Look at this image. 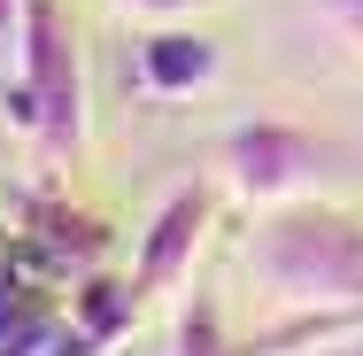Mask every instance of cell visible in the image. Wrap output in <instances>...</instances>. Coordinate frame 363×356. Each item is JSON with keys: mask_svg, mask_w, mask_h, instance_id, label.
Masks as SVG:
<instances>
[{"mask_svg": "<svg viewBox=\"0 0 363 356\" xmlns=\"http://www.w3.org/2000/svg\"><path fill=\"white\" fill-rule=\"evenodd\" d=\"M209 77H217V39H201V31H178V23H162V31L140 47V85H147V93H162V101H178V93H201Z\"/></svg>", "mask_w": 363, "mask_h": 356, "instance_id": "obj_6", "label": "cell"}, {"mask_svg": "<svg viewBox=\"0 0 363 356\" xmlns=\"http://www.w3.org/2000/svg\"><path fill=\"white\" fill-rule=\"evenodd\" d=\"M317 23H325V31L363 63V0H317Z\"/></svg>", "mask_w": 363, "mask_h": 356, "instance_id": "obj_8", "label": "cell"}, {"mask_svg": "<svg viewBox=\"0 0 363 356\" xmlns=\"http://www.w3.org/2000/svg\"><path fill=\"white\" fill-rule=\"evenodd\" d=\"M124 16H147V23H178V16H194L201 0H116Z\"/></svg>", "mask_w": 363, "mask_h": 356, "instance_id": "obj_9", "label": "cell"}, {"mask_svg": "<svg viewBox=\"0 0 363 356\" xmlns=\"http://www.w3.org/2000/svg\"><path fill=\"white\" fill-rule=\"evenodd\" d=\"M348 356H363V349H348Z\"/></svg>", "mask_w": 363, "mask_h": 356, "instance_id": "obj_11", "label": "cell"}, {"mask_svg": "<svg viewBox=\"0 0 363 356\" xmlns=\"http://www.w3.org/2000/svg\"><path fill=\"white\" fill-rule=\"evenodd\" d=\"M209 225H217V194L209 186H178L162 210L147 217L140 232V294H170L178 279H194V256H201V240H209Z\"/></svg>", "mask_w": 363, "mask_h": 356, "instance_id": "obj_4", "label": "cell"}, {"mask_svg": "<svg viewBox=\"0 0 363 356\" xmlns=\"http://www.w3.org/2000/svg\"><path fill=\"white\" fill-rule=\"evenodd\" d=\"M55 325H62L55 294H39L23 271L0 264V356H55V341H62Z\"/></svg>", "mask_w": 363, "mask_h": 356, "instance_id": "obj_7", "label": "cell"}, {"mask_svg": "<svg viewBox=\"0 0 363 356\" xmlns=\"http://www.w3.org/2000/svg\"><path fill=\"white\" fill-rule=\"evenodd\" d=\"M247 279L301 318H363V225L325 202H286L255 225Z\"/></svg>", "mask_w": 363, "mask_h": 356, "instance_id": "obj_1", "label": "cell"}, {"mask_svg": "<svg viewBox=\"0 0 363 356\" xmlns=\"http://www.w3.org/2000/svg\"><path fill=\"white\" fill-rule=\"evenodd\" d=\"M140 279H93L70 294V318H77V333L62 325V341H55V356H101V349H116L124 333H132V318H140Z\"/></svg>", "mask_w": 363, "mask_h": 356, "instance_id": "obj_5", "label": "cell"}, {"mask_svg": "<svg viewBox=\"0 0 363 356\" xmlns=\"http://www.w3.org/2000/svg\"><path fill=\"white\" fill-rule=\"evenodd\" d=\"M16 132H31L39 155L70 163L85 140V63L62 0H23V39H16V77L0 85Z\"/></svg>", "mask_w": 363, "mask_h": 356, "instance_id": "obj_2", "label": "cell"}, {"mask_svg": "<svg viewBox=\"0 0 363 356\" xmlns=\"http://www.w3.org/2000/svg\"><path fill=\"white\" fill-rule=\"evenodd\" d=\"M16 39H23V0H0V55L16 63Z\"/></svg>", "mask_w": 363, "mask_h": 356, "instance_id": "obj_10", "label": "cell"}, {"mask_svg": "<svg viewBox=\"0 0 363 356\" xmlns=\"http://www.w3.org/2000/svg\"><path fill=\"white\" fill-rule=\"evenodd\" d=\"M325 171H333V147L317 132H301V124H286V117H255V124H232L224 132V186L247 210L309 202V186Z\"/></svg>", "mask_w": 363, "mask_h": 356, "instance_id": "obj_3", "label": "cell"}]
</instances>
